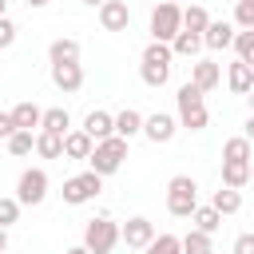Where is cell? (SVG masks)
<instances>
[{
  "label": "cell",
  "mask_w": 254,
  "mask_h": 254,
  "mask_svg": "<svg viewBox=\"0 0 254 254\" xmlns=\"http://www.w3.org/2000/svg\"><path fill=\"white\" fill-rule=\"evenodd\" d=\"M171 60H175L171 44L151 40V44L143 48V56H139V79H143L147 87H163V83L171 79Z\"/></svg>",
  "instance_id": "6da1fadb"
},
{
  "label": "cell",
  "mask_w": 254,
  "mask_h": 254,
  "mask_svg": "<svg viewBox=\"0 0 254 254\" xmlns=\"http://www.w3.org/2000/svg\"><path fill=\"white\" fill-rule=\"evenodd\" d=\"M202 95L206 91H198L190 79L179 87V95H175V103H179V127H187V131H202L206 123H210V111H206V103H202Z\"/></svg>",
  "instance_id": "7a4b0ae2"
},
{
  "label": "cell",
  "mask_w": 254,
  "mask_h": 254,
  "mask_svg": "<svg viewBox=\"0 0 254 254\" xmlns=\"http://www.w3.org/2000/svg\"><path fill=\"white\" fill-rule=\"evenodd\" d=\"M123 159H127V139L111 135V139H99V143L91 147V155H87V171H95L99 179H107V175H115V171L123 167Z\"/></svg>",
  "instance_id": "3957f363"
},
{
  "label": "cell",
  "mask_w": 254,
  "mask_h": 254,
  "mask_svg": "<svg viewBox=\"0 0 254 254\" xmlns=\"http://www.w3.org/2000/svg\"><path fill=\"white\" fill-rule=\"evenodd\" d=\"M179 32H183V8H179L175 0H159V4L151 8V40L171 44Z\"/></svg>",
  "instance_id": "277c9868"
},
{
  "label": "cell",
  "mask_w": 254,
  "mask_h": 254,
  "mask_svg": "<svg viewBox=\"0 0 254 254\" xmlns=\"http://www.w3.org/2000/svg\"><path fill=\"white\" fill-rule=\"evenodd\" d=\"M198 206V183L190 175H175L167 183V210L175 218H190V210Z\"/></svg>",
  "instance_id": "5b68a950"
},
{
  "label": "cell",
  "mask_w": 254,
  "mask_h": 254,
  "mask_svg": "<svg viewBox=\"0 0 254 254\" xmlns=\"http://www.w3.org/2000/svg\"><path fill=\"white\" fill-rule=\"evenodd\" d=\"M48 171L44 167H28V171H20V179H16V202L20 206H40L44 198H48Z\"/></svg>",
  "instance_id": "8992f818"
},
{
  "label": "cell",
  "mask_w": 254,
  "mask_h": 254,
  "mask_svg": "<svg viewBox=\"0 0 254 254\" xmlns=\"http://www.w3.org/2000/svg\"><path fill=\"white\" fill-rule=\"evenodd\" d=\"M115 242H119V226H115L107 214H103V218H91V222L83 226V246H87L91 254H111Z\"/></svg>",
  "instance_id": "52a82bcc"
},
{
  "label": "cell",
  "mask_w": 254,
  "mask_h": 254,
  "mask_svg": "<svg viewBox=\"0 0 254 254\" xmlns=\"http://www.w3.org/2000/svg\"><path fill=\"white\" fill-rule=\"evenodd\" d=\"M99 190H103V179H99L95 171H83V175H71V179L64 183V202H67V206H83V202H91Z\"/></svg>",
  "instance_id": "ba28073f"
},
{
  "label": "cell",
  "mask_w": 254,
  "mask_h": 254,
  "mask_svg": "<svg viewBox=\"0 0 254 254\" xmlns=\"http://www.w3.org/2000/svg\"><path fill=\"white\" fill-rule=\"evenodd\" d=\"M151 238H155V222L143 218V214H135V218H127L119 226V242H127V250H143Z\"/></svg>",
  "instance_id": "9c48e42d"
},
{
  "label": "cell",
  "mask_w": 254,
  "mask_h": 254,
  "mask_svg": "<svg viewBox=\"0 0 254 254\" xmlns=\"http://www.w3.org/2000/svg\"><path fill=\"white\" fill-rule=\"evenodd\" d=\"M175 131H179V119L167 115V111H155V115H143V131L139 135H147L151 143H171Z\"/></svg>",
  "instance_id": "30bf717a"
},
{
  "label": "cell",
  "mask_w": 254,
  "mask_h": 254,
  "mask_svg": "<svg viewBox=\"0 0 254 254\" xmlns=\"http://www.w3.org/2000/svg\"><path fill=\"white\" fill-rule=\"evenodd\" d=\"M99 24H103V32H127V24H131L127 0H103L99 4Z\"/></svg>",
  "instance_id": "8fae6325"
},
{
  "label": "cell",
  "mask_w": 254,
  "mask_h": 254,
  "mask_svg": "<svg viewBox=\"0 0 254 254\" xmlns=\"http://www.w3.org/2000/svg\"><path fill=\"white\" fill-rule=\"evenodd\" d=\"M234 24L230 20H210L206 24V32H202V48H210V52H226L230 44H234Z\"/></svg>",
  "instance_id": "7c38bea8"
},
{
  "label": "cell",
  "mask_w": 254,
  "mask_h": 254,
  "mask_svg": "<svg viewBox=\"0 0 254 254\" xmlns=\"http://www.w3.org/2000/svg\"><path fill=\"white\" fill-rule=\"evenodd\" d=\"M190 83L198 91H214L222 83V67L214 60H190Z\"/></svg>",
  "instance_id": "4fadbf2b"
},
{
  "label": "cell",
  "mask_w": 254,
  "mask_h": 254,
  "mask_svg": "<svg viewBox=\"0 0 254 254\" xmlns=\"http://www.w3.org/2000/svg\"><path fill=\"white\" fill-rule=\"evenodd\" d=\"M52 83H56L64 95H71V91L83 87V67H79V64H52Z\"/></svg>",
  "instance_id": "5bb4252c"
},
{
  "label": "cell",
  "mask_w": 254,
  "mask_h": 254,
  "mask_svg": "<svg viewBox=\"0 0 254 254\" xmlns=\"http://www.w3.org/2000/svg\"><path fill=\"white\" fill-rule=\"evenodd\" d=\"M79 131H87L95 143H99V139H111V135H115V115H111V111H87Z\"/></svg>",
  "instance_id": "9a60e30c"
},
{
  "label": "cell",
  "mask_w": 254,
  "mask_h": 254,
  "mask_svg": "<svg viewBox=\"0 0 254 254\" xmlns=\"http://www.w3.org/2000/svg\"><path fill=\"white\" fill-rule=\"evenodd\" d=\"M91 147H95V139H91L87 131H79V127H71V131L64 135V159H79V163H87Z\"/></svg>",
  "instance_id": "2e32d148"
},
{
  "label": "cell",
  "mask_w": 254,
  "mask_h": 254,
  "mask_svg": "<svg viewBox=\"0 0 254 254\" xmlns=\"http://www.w3.org/2000/svg\"><path fill=\"white\" fill-rule=\"evenodd\" d=\"M79 40H71V36H60V40H52L48 44V60L52 64H79Z\"/></svg>",
  "instance_id": "e0dca14e"
},
{
  "label": "cell",
  "mask_w": 254,
  "mask_h": 254,
  "mask_svg": "<svg viewBox=\"0 0 254 254\" xmlns=\"http://www.w3.org/2000/svg\"><path fill=\"white\" fill-rule=\"evenodd\" d=\"M40 119H44V107H36L32 99H24V103L12 107V123H16V131H40Z\"/></svg>",
  "instance_id": "ac0fdd59"
},
{
  "label": "cell",
  "mask_w": 254,
  "mask_h": 254,
  "mask_svg": "<svg viewBox=\"0 0 254 254\" xmlns=\"http://www.w3.org/2000/svg\"><path fill=\"white\" fill-rule=\"evenodd\" d=\"M226 83H230V91H234V95H246V91L254 87V67H250V64H242V60H234V64L226 67Z\"/></svg>",
  "instance_id": "d6986e66"
},
{
  "label": "cell",
  "mask_w": 254,
  "mask_h": 254,
  "mask_svg": "<svg viewBox=\"0 0 254 254\" xmlns=\"http://www.w3.org/2000/svg\"><path fill=\"white\" fill-rule=\"evenodd\" d=\"M254 159V143L246 135H234L222 143V163H250Z\"/></svg>",
  "instance_id": "ffe728a7"
},
{
  "label": "cell",
  "mask_w": 254,
  "mask_h": 254,
  "mask_svg": "<svg viewBox=\"0 0 254 254\" xmlns=\"http://www.w3.org/2000/svg\"><path fill=\"white\" fill-rule=\"evenodd\" d=\"M171 52H175V56H183V60H198V52H202V36L183 28V32L171 40Z\"/></svg>",
  "instance_id": "44dd1931"
},
{
  "label": "cell",
  "mask_w": 254,
  "mask_h": 254,
  "mask_svg": "<svg viewBox=\"0 0 254 254\" xmlns=\"http://www.w3.org/2000/svg\"><path fill=\"white\" fill-rule=\"evenodd\" d=\"M139 131H143V111L123 107V111L115 115V135H119V139H135Z\"/></svg>",
  "instance_id": "7402d4cb"
},
{
  "label": "cell",
  "mask_w": 254,
  "mask_h": 254,
  "mask_svg": "<svg viewBox=\"0 0 254 254\" xmlns=\"http://www.w3.org/2000/svg\"><path fill=\"white\" fill-rule=\"evenodd\" d=\"M36 155L40 159H64V135H56V131H36Z\"/></svg>",
  "instance_id": "603a6c76"
},
{
  "label": "cell",
  "mask_w": 254,
  "mask_h": 254,
  "mask_svg": "<svg viewBox=\"0 0 254 254\" xmlns=\"http://www.w3.org/2000/svg\"><path fill=\"white\" fill-rule=\"evenodd\" d=\"M210 206H214L218 214H238V210H242V190H234V187H218L214 198H210Z\"/></svg>",
  "instance_id": "cb8c5ba5"
},
{
  "label": "cell",
  "mask_w": 254,
  "mask_h": 254,
  "mask_svg": "<svg viewBox=\"0 0 254 254\" xmlns=\"http://www.w3.org/2000/svg\"><path fill=\"white\" fill-rule=\"evenodd\" d=\"M40 127H44V131H56V135H67V131H71V115H67V107H48L44 119H40Z\"/></svg>",
  "instance_id": "d4e9b609"
},
{
  "label": "cell",
  "mask_w": 254,
  "mask_h": 254,
  "mask_svg": "<svg viewBox=\"0 0 254 254\" xmlns=\"http://www.w3.org/2000/svg\"><path fill=\"white\" fill-rule=\"evenodd\" d=\"M190 222H194V230H202V234H214V230L222 226V214H218L214 206H194V210H190Z\"/></svg>",
  "instance_id": "484cf974"
},
{
  "label": "cell",
  "mask_w": 254,
  "mask_h": 254,
  "mask_svg": "<svg viewBox=\"0 0 254 254\" xmlns=\"http://www.w3.org/2000/svg\"><path fill=\"white\" fill-rule=\"evenodd\" d=\"M179 246H183V254H214V246H210V234H202V230H187L183 238H179Z\"/></svg>",
  "instance_id": "4316f807"
},
{
  "label": "cell",
  "mask_w": 254,
  "mask_h": 254,
  "mask_svg": "<svg viewBox=\"0 0 254 254\" xmlns=\"http://www.w3.org/2000/svg\"><path fill=\"white\" fill-rule=\"evenodd\" d=\"M250 183V163H222V187L242 190Z\"/></svg>",
  "instance_id": "83f0119b"
},
{
  "label": "cell",
  "mask_w": 254,
  "mask_h": 254,
  "mask_svg": "<svg viewBox=\"0 0 254 254\" xmlns=\"http://www.w3.org/2000/svg\"><path fill=\"white\" fill-rule=\"evenodd\" d=\"M206 24H210V12L202 8V4H190V8H183V28L187 32H206Z\"/></svg>",
  "instance_id": "f1b7e54d"
},
{
  "label": "cell",
  "mask_w": 254,
  "mask_h": 254,
  "mask_svg": "<svg viewBox=\"0 0 254 254\" xmlns=\"http://www.w3.org/2000/svg\"><path fill=\"white\" fill-rule=\"evenodd\" d=\"M230 48L238 52V60H242V64H250V67H254V28H238Z\"/></svg>",
  "instance_id": "f546056e"
},
{
  "label": "cell",
  "mask_w": 254,
  "mask_h": 254,
  "mask_svg": "<svg viewBox=\"0 0 254 254\" xmlns=\"http://www.w3.org/2000/svg\"><path fill=\"white\" fill-rule=\"evenodd\" d=\"M4 143H8V151H12L16 159H24V155H32V151H36V135H32V131H12Z\"/></svg>",
  "instance_id": "4dcf8cb0"
},
{
  "label": "cell",
  "mask_w": 254,
  "mask_h": 254,
  "mask_svg": "<svg viewBox=\"0 0 254 254\" xmlns=\"http://www.w3.org/2000/svg\"><path fill=\"white\" fill-rule=\"evenodd\" d=\"M143 254H183V246H179L175 234H155V238L143 246Z\"/></svg>",
  "instance_id": "1f68e13d"
},
{
  "label": "cell",
  "mask_w": 254,
  "mask_h": 254,
  "mask_svg": "<svg viewBox=\"0 0 254 254\" xmlns=\"http://www.w3.org/2000/svg\"><path fill=\"white\" fill-rule=\"evenodd\" d=\"M234 28H254V0L234 4Z\"/></svg>",
  "instance_id": "d6a6232c"
},
{
  "label": "cell",
  "mask_w": 254,
  "mask_h": 254,
  "mask_svg": "<svg viewBox=\"0 0 254 254\" xmlns=\"http://www.w3.org/2000/svg\"><path fill=\"white\" fill-rule=\"evenodd\" d=\"M20 218V202H16V194L12 198H0V226H12Z\"/></svg>",
  "instance_id": "836d02e7"
},
{
  "label": "cell",
  "mask_w": 254,
  "mask_h": 254,
  "mask_svg": "<svg viewBox=\"0 0 254 254\" xmlns=\"http://www.w3.org/2000/svg\"><path fill=\"white\" fill-rule=\"evenodd\" d=\"M16 44V24L8 16H0V48H12Z\"/></svg>",
  "instance_id": "e575fe53"
},
{
  "label": "cell",
  "mask_w": 254,
  "mask_h": 254,
  "mask_svg": "<svg viewBox=\"0 0 254 254\" xmlns=\"http://www.w3.org/2000/svg\"><path fill=\"white\" fill-rule=\"evenodd\" d=\"M230 254H254V230L238 234V238H234V246H230Z\"/></svg>",
  "instance_id": "d590c367"
},
{
  "label": "cell",
  "mask_w": 254,
  "mask_h": 254,
  "mask_svg": "<svg viewBox=\"0 0 254 254\" xmlns=\"http://www.w3.org/2000/svg\"><path fill=\"white\" fill-rule=\"evenodd\" d=\"M16 131V123H12V111H0V139H8Z\"/></svg>",
  "instance_id": "8d00e7d4"
},
{
  "label": "cell",
  "mask_w": 254,
  "mask_h": 254,
  "mask_svg": "<svg viewBox=\"0 0 254 254\" xmlns=\"http://www.w3.org/2000/svg\"><path fill=\"white\" fill-rule=\"evenodd\" d=\"M242 135H246V139H250V143H254V111H250V119H246V123H242Z\"/></svg>",
  "instance_id": "74e56055"
},
{
  "label": "cell",
  "mask_w": 254,
  "mask_h": 254,
  "mask_svg": "<svg viewBox=\"0 0 254 254\" xmlns=\"http://www.w3.org/2000/svg\"><path fill=\"white\" fill-rule=\"evenodd\" d=\"M8 250V226H0V254Z\"/></svg>",
  "instance_id": "f35d334b"
},
{
  "label": "cell",
  "mask_w": 254,
  "mask_h": 254,
  "mask_svg": "<svg viewBox=\"0 0 254 254\" xmlns=\"http://www.w3.org/2000/svg\"><path fill=\"white\" fill-rule=\"evenodd\" d=\"M64 254H91L87 246H71V250H64Z\"/></svg>",
  "instance_id": "ab89813d"
},
{
  "label": "cell",
  "mask_w": 254,
  "mask_h": 254,
  "mask_svg": "<svg viewBox=\"0 0 254 254\" xmlns=\"http://www.w3.org/2000/svg\"><path fill=\"white\" fill-rule=\"evenodd\" d=\"M44 4H48V0H28V8H44Z\"/></svg>",
  "instance_id": "60d3db41"
},
{
  "label": "cell",
  "mask_w": 254,
  "mask_h": 254,
  "mask_svg": "<svg viewBox=\"0 0 254 254\" xmlns=\"http://www.w3.org/2000/svg\"><path fill=\"white\" fill-rule=\"evenodd\" d=\"M0 16H8V0H0Z\"/></svg>",
  "instance_id": "b9f144b4"
},
{
  "label": "cell",
  "mask_w": 254,
  "mask_h": 254,
  "mask_svg": "<svg viewBox=\"0 0 254 254\" xmlns=\"http://www.w3.org/2000/svg\"><path fill=\"white\" fill-rule=\"evenodd\" d=\"M83 4H87V8H99V4H103V0H83Z\"/></svg>",
  "instance_id": "7bdbcfd3"
},
{
  "label": "cell",
  "mask_w": 254,
  "mask_h": 254,
  "mask_svg": "<svg viewBox=\"0 0 254 254\" xmlns=\"http://www.w3.org/2000/svg\"><path fill=\"white\" fill-rule=\"evenodd\" d=\"M246 99H250V111H254V87H250V91H246Z\"/></svg>",
  "instance_id": "ee69618b"
},
{
  "label": "cell",
  "mask_w": 254,
  "mask_h": 254,
  "mask_svg": "<svg viewBox=\"0 0 254 254\" xmlns=\"http://www.w3.org/2000/svg\"><path fill=\"white\" fill-rule=\"evenodd\" d=\"M250 183H254V159H250Z\"/></svg>",
  "instance_id": "f6af8a7d"
},
{
  "label": "cell",
  "mask_w": 254,
  "mask_h": 254,
  "mask_svg": "<svg viewBox=\"0 0 254 254\" xmlns=\"http://www.w3.org/2000/svg\"><path fill=\"white\" fill-rule=\"evenodd\" d=\"M155 4H159V0H155Z\"/></svg>",
  "instance_id": "bcb514c9"
}]
</instances>
